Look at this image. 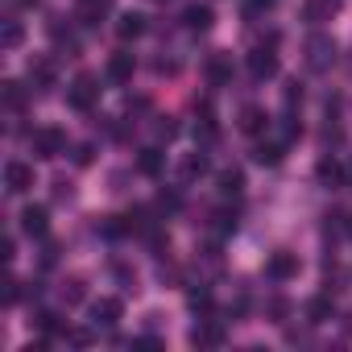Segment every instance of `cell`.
I'll return each instance as SVG.
<instances>
[{"label":"cell","mask_w":352,"mask_h":352,"mask_svg":"<svg viewBox=\"0 0 352 352\" xmlns=\"http://www.w3.org/2000/svg\"><path fill=\"white\" fill-rule=\"evenodd\" d=\"M336 54H340V46H336L331 34H311L307 38V67L311 71H331L336 67Z\"/></svg>","instance_id":"cell-1"},{"label":"cell","mask_w":352,"mask_h":352,"mask_svg":"<svg viewBox=\"0 0 352 352\" xmlns=\"http://www.w3.org/2000/svg\"><path fill=\"white\" fill-rule=\"evenodd\" d=\"M96 100H100V75H87V71H83V75H75V83L67 87V104H71V108H79V112H87Z\"/></svg>","instance_id":"cell-2"},{"label":"cell","mask_w":352,"mask_h":352,"mask_svg":"<svg viewBox=\"0 0 352 352\" xmlns=\"http://www.w3.org/2000/svg\"><path fill=\"white\" fill-rule=\"evenodd\" d=\"M58 153H67V133L54 124L38 129L34 133V157H58Z\"/></svg>","instance_id":"cell-3"},{"label":"cell","mask_w":352,"mask_h":352,"mask_svg":"<svg viewBox=\"0 0 352 352\" xmlns=\"http://www.w3.org/2000/svg\"><path fill=\"white\" fill-rule=\"evenodd\" d=\"M298 270H302V261H298V253H290V249H278V253L265 261V274H270L274 282H290V278H298Z\"/></svg>","instance_id":"cell-4"},{"label":"cell","mask_w":352,"mask_h":352,"mask_svg":"<svg viewBox=\"0 0 352 352\" xmlns=\"http://www.w3.org/2000/svg\"><path fill=\"white\" fill-rule=\"evenodd\" d=\"M228 340V327L220 323V319H199L195 327H191V344L195 348H220Z\"/></svg>","instance_id":"cell-5"},{"label":"cell","mask_w":352,"mask_h":352,"mask_svg":"<svg viewBox=\"0 0 352 352\" xmlns=\"http://www.w3.org/2000/svg\"><path fill=\"white\" fill-rule=\"evenodd\" d=\"M30 187H34V166L9 162V166H5V191H9V195H25Z\"/></svg>","instance_id":"cell-6"},{"label":"cell","mask_w":352,"mask_h":352,"mask_svg":"<svg viewBox=\"0 0 352 352\" xmlns=\"http://www.w3.org/2000/svg\"><path fill=\"white\" fill-rule=\"evenodd\" d=\"M249 75H253L257 83L274 79V75H278V54H274L270 46H257V50L249 54Z\"/></svg>","instance_id":"cell-7"},{"label":"cell","mask_w":352,"mask_h":352,"mask_svg":"<svg viewBox=\"0 0 352 352\" xmlns=\"http://www.w3.org/2000/svg\"><path fill=\"white\" fill-rule=\"evenodd\" d=\"M212 21H216L212 5H199V0H195V5H187V9H183V25H187L191 34H208V30H212Z\"/></svg>","instance_id":"cell-8"},{"label":"cell","mask_w":352,"mask_h":352,"mask_svg":"<svg viewBox=\"0 0 352 352\" xmlns=\"http://www.w3.org/2000/svg\"><path fill=\"white\" fill-rule=\"evenodd\" d=\"M120 315H124V302H120V298H100V302L91 307V323H96V327H116Z\"/></svg>","instance_id":"cell-9"},{"label":"cell","mask_w":352,"mask_h":352,"mask_svg":"<svg viewBox=\"0 0 352 352\" xmlns=\"http://www.w3.org/2000/svg\"><path fill=\"white\" fill-rule=\"evenodd\" d=\"M336 9H340V0H307V5H302V21L323 25V21L336 17Z\"/></svg>","instance_id":"cell-10"},{"label":"cell","mask_w":352,"mask_h":352,"mask_svg":"<svg viewBox=\"0 0 352 352\" xmlns=\"http://www.w3.org/2000/svg\"><path fill=\"white\" fill-rule=\"evenodd\" d=\"M133 71H137V58H133L129 50H120V54L108 58V79H112V83H129Z\"/></svg>","instance_id":"cell-11"},{"label":"cell","mask_w":352,"mask_h":352,"mask_svg":"<svg viewBox=\"0 0 352 352\" xmlns=\"http://www.w3.org/2000/svg\"><path fill=\"white\" fill-rule=\"evenodd\" d=\"M236 124H241V133H253V137H257V133L270 124V116H265V108H257V104H245Z\"/></svg>","instance_id":"cell-12"},{"label":"cell","mask_w":352,"mask_h":352,"mask_svg":"<svg viewBox=\"0 0 352 352\" xmlns=\"http://www.w3.org/2000/svg\"><path fill=\"white\" fill-rule=\"evenodd\" d=\"M50 220H46V208H25L21 212V232L25 236H46Z\"/></svg>","instance_id":"cell-13"},{"label":"cell","mask_w":352,"mask_h":352,"mask_svg":"<svg viewBox=\"0 0 352 352\" xmlns=\"http://www.w3.org/2000/svg\"><path fill=\"white\" fill-rule=\"evenodd\" d=\"M336 315V302H331V294H315L311 302H307V323H327Z\"/></svg>","instance_id":"cell-14"},{"label":"cell","mask_w":352,"mask_h":352,"mask_svg":"<svg viewBox=\"0 0 352 352\" xmlns=\"http://www.w3.org/2000/svg\"><path fill=\"white\" fill-rule=\"evenodd\" d=\"M315 174H319V183H323L327 191H336V187L344 183V170H340V162H336V157H323V162L315 166Z\"/></svg>","instance_id":"cell-15"},{"label":"cell","mask_w":352,"mask_h":352,"mask_svg":"<svg viewBox=\"0 0 352 352\" xmlns=\"http://www.w3.org/2000/svg\"><path fill=\"white\" fill-rule=\"evenodd\" d=\"M208 75H212L216 87H228V83H232V63H228V54H212V58H208Z\"/></svg>","instance_id":"cell-16"},{"label":"cell","mask_w":352,"mask_h":352,"mask_svg":"<svg viewBox=\"0 0 352 352\" xmlns=\"http://www.w3.org/2000/svg\"><path fill=\"white\" fill-rule=\"evenodd\" d=\"M162 166H166V153H162V149H141V153H137V170L149 174V179H157Z\"/></svg>","instance_id":"cell-17"},{"label":"cell","mask_w":352,"mask_h":352,"mask_svg":"<svg viewBox=\"0 0 352 352\" xmlns=\"http://www.w3.org/2000/svg\"><path fill=\"white\" fill-rule=\"evenodd\" d=\"M116 34H120L124 42L141 38V34H145V17H141V13H120V21H116Z\"/></svg>","instance_id":"cell-18"},{"label":"cell","mask_w":352,"mask_h":352,"mask_svg":"<svg viewBox=\"0 0 352 352\" xmlns=\"http://www.w3.org/2000/svg\"><path fill=\"white\" fill-rule=\"evenodd\" d=\"M282 153H286V141H261V145L253 149V157H257L261 166H278Z\"/></svg>","instance_id":"cell-19"},{"label":"cell","mask_w":352,"mask_h":352,"mask_svg":"<svg viewBox=\"0 0 352 352\" xmlns=\"http://www.w3.org/2000/svg\"><path fill=\"white\" fill-rule=\"evenodd\" d=\"M179 174H183V179H204V174H208V157L204 153H187L183 166H179Z\"/></svg>","instance_id":"cell-20"},{"label":"cell","mask_w":352,"mask_h":352,"mask_svg":"<svg viewBox=\"0 0 352 352\" xmlns=\"http://www.w3.org/2000/svg\"><path fill=\"white\" fill-rule=\"evenodd\" d=\"M241 187H245V174H241L236 166L220 170V191H224V195H241Z\"/></svg>","instance_id":"cell-21"},{"label":"cell","mask_w":352,"mask_h":352,"mask_svg":"<svg viewBox=\"0 0 352 352\" xmlns=\"http://www.w3.org/2000/svg\"><path fill=\"white\" fill-rule=\"evenodd\" d=\"M30 79H34L38 87H50V83H54V63H50V58L30 63Z\"/></svg>","instance_id":"cell-22"},{"label":"cell","mask_w":352,"mask_h":352,"mask_svg":"<svg viewBox=\"0 0 352 352\" xmlns=\"http://www.w3.org/2000/svg\"><path fill=\"white\" fill-rule=\"evenodd\" d=\"M5 108H9V112H21V108H25V91H21V83H13V79L5 83Z\"/></svg>","instance_id":"cell-23"},{"label":"cell","mask_w":352,"mask_h":352,"mask_svg":"<svg viewBox=\"0 0 352 352\" xmlns=\"http://www.w3.org/2000/svg\"><path fill=\"white\" fill-rule=\"evenodd\" d=\"M21 21H5V38H0V46H5V50H17L21 46Z\"/></svg>","instance_id":"cell-24"},{"label":"cell","mask_w":352,"mask_h":352,"mask_svg":"<svg viewBox=\"0 0 352 352\" xmlns=\"http://www.w3.org/2000/svg\"><path fill=\"white\" fill-rule=\"evenodd\" d=\"M265 315H270L274 323H286V315H290V302H286V298H270V302H265Z\"/></svg>","instance_id":"cell-25"},{"label":"cell","mask_w":352,"mask_h":352,"mask_svg":"<svg viewBox=\"0 0 352 352\" xmlns=\"http://www.w3.org/2000/svg\"><path fill=\"white\" fill-rule=\"evenodd\" d=\"M83 298V278H67L63 282V302H79Z\"/></svg>","instance_id":"cell-26"},{"label":"cell","mask_w":352,"mask_h":352,"mask_svg":"<svg viewBox=\"0 0 352 352\" xmlns=\"http://www.w3.org/2000/svg\"><path fill=\"white\" fill-rule=\"evenodd\" d=\"M38 331H42V336H58V331H63V323H58V315H50V311H42V315H38Z\"/></svg>","instance_id":"cell-27"},{"label":"cell","mask_w":352,"mask_h":352,"mask_svg":"<svg viewBox=\"0 0 352 352\" xmlns=\"http://www.w3.org/2000/svg\"><path fill=\"white\" fill-rule=\"evenodd\" d=\"M17 298H21V282H17V278H9V282H5V294H0V302H5V307H13Z\"/></svg>","instance_id":"cell-28"},{"label":"cell","mask_w":352,"mask_h":352,"mask_svg":"<svg viewBox=\"0 0 352 352\" xmlns=\"http://www.w3.org/2000/svg\"><path fill=\"white\" fill-rule=\"evenodd\" d=\"M187 302H191L195 311H208V307H212V294H208V290H191V294H187Z\"/></svg>","instance_id":"cell-29"},{"label":"cell","mask_w":352,"mask_h":352,"mask_svg":"<svg viewBox=\"0 0 352 352\" xmlns=\"http://www.w3.org/2000/svg\"><path fill=\"white\" fill-rule=\"evenodd\" d=\"M71 157H75V166H91L96 149H91V145H75V153H71Z\"/></svg>","instance_id":"cell-30"},{"label":"cell","mask_w":352,"mask_h":352,"mask_svg":"<svg viewBox=\"0 0 352 352\" xmlns=\"http://www.w3.org/2000/svg\"><path fill=\"white\" fill-rule=\"evenodd\" d=\"M174 133H179V124H174V116H162V124H157V137H162V141H170Z\"/></svg>","instance_id":"cell-31"},{"label":"cell","mask_w":352,"mask_h":352,"mask_svg":"<svg viewBox=\"0 0 352 352\" xmlns=\"http://www.w3.org/2000/svg\"><path fill=\"white\" fill-rule=\"evenodd\" d=\"M294 104H302V87H298V83L286 87V112H294Z\"/></svg>","instance_id":"cell-32"},{"label":"cell","mask_w":352,"mask_h":352,"mask_svg":"<svg viewBox=\"0 0 352 352\" xmlns=\"http://www.w3.org/2000/svg\"><path fill=\"white\" fill-rule=\"evenodd\" d=\"M67 340H71V344H79V348H83V344H91V336H87V331H67Z\"/></svg>","instance_id":"cell-33"},{"label":"cell","mask_w":352,"mask_h":352,"mask_svg":"<svg viewBox=\"0 0 352 352\" xmlns=\"http://www.w3.org/2000/svg\"><path fill=\"white\" fill-rule=\"evenodd\" d=\"M348 331H352V315H348Z\"/></svg>","instance_id":"cell-34"},{"label":"cell","mask_w":352,"mask_h":352,"mask_svg":"<svg viewBox=\"0 0 352 352\" xmlns=\"http://www.w3.org/2000/svg\"><path fill=\"white\" fill-rule=\"evenodd\" d=\"M153 5H166V0H153Z\"/></svg>","instance_id":"cell-35"},{"label":"cell","mask_w":352,"mask_h":352,"mask_svg":"<svg viewBox=\"0 0 352 352\" xmlns=\"http://www.w3.org/2000/svg\"><path fill=\"white\" fill-rule=\"evenodd\" d=\"M348 232H352V224H348Z\"/></svg>","instance_id":"cell-36"}]
</instances>
